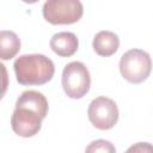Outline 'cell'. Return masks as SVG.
Returning a JSON list of instances; mask_svg holds the SVG:
<instances>
[{
  "instance_id": "obj_1",
  "label": "cell",
  "mask_w": 153,
  "mask_h": 153,
  "mask_svg": "<svg viewBox=\"0 0 153 153\" xmlns=\"http://www.w3.org/2000/svg\"><path fill=\"white\" fill-rule=\"evenodd\" d=\"M48 100L43 93L27 90L20 93L11 117L13 131L22 137L36 135L42 127V121L48 114Z\"/></svg>"
},
{
  "instance_id": "obj_2",
  "label": "cell",
  "mask_w": 153,
  "mask_h": 153,
  "mask_svg": "<svg viewBox=\"0 0 153 153\" xmlns=\"http://www.w3.org/2000/svg\"><path fill=\"white\" fill-rule=\"evenodd\" d=\"M17 81L20 85H43L50 81L55 73L54 62L42 54H25L13 63Z\"/></svg>"
},
{
  "instance_id": "obj_3",
  "label": "cell",
  "mask_w": 153,
  "mask_h": 153,
  "mask_svg": "<svg viewBox=\"0 0 153 153\" xmlns=\"http://www.w3.org/2000/svg\"><path fill=\"white\" fill-rule=\"evenodd\" d=\"M152 71V59L142 49H130L126 51L120 60V72L122 76L131 82L140 84L145 81Z\"/></svg>"
},
{
  "instance_id": "obj_4",
  "label": "cell",
  "mask_w": 153,
  "mask_h": 153,
  "mask_svg": "<svg viewBox=\"0 0 153 153\" xmlns=\"http://www.w3.org/2000/svg\"><path fill=\"white\" fill-rule=\"evenodd\" d=\"M43 17L53 25H68L80 20L84 6L79 0H48L43 5Z\"/></svg>"
},
{
  "instance_id": "obj_5",
  "label": "cell",
  "mask_w": 153,
  "mask_h": 153,
  "mask_svg": "<svg viewBox=\"0 0 153 153\" xmlns=\"http://www.w3.org/2000/svg\"><path fill=\"white\" fill-rule=\"evenodd\" d=\"M62 87L65 93L73 99L82 98L90 90L91 76L87 67L80 61H73L62 71Z\"/></svg>"
},
{
  "instance_id": "obj_6",
  "label": "cell",
  "mask_w": 153,
  "mask_h": 153,
  "mask_svg": "<svg viewBox=\"0 0 153 153\" xmlns=\"http://www.w3.org/2000/svg\"><path fill=\"white\" fill-rule=\"evenodd\" d=\"M87 117L97 129H111L118 121L117 104L111 98L103 96L97 97L88 105Z\"/></svg>"
},
{
  "instance_id": "obj_7",
  "label": "cell",
  "mask_w": 153,
  "mask_h": 153,
  "mask_svg": "<svg viewBox=\"0 0 153 153\" xmlns=\"http://www.w3.org/2000/svg\"><path fill=\"white\" fill-rule=\"evenodd\" d=\"M50 48L51 50L61 57H69L74 55L79 47V39L75 33L69 31H61L50 38Z\"/></svg>"
},
{
  "instance_id": "obj_8",
  "label": "cell",
  "mask_w": 153,
  "mask_h": 153,
  "mask_svg": "<svg viewBox=\"0 0 153 153\" xmlns=\"http://www.w3.org/2000/svg\"><path fill=\"white\" fill-rule=\"evenodd\" d=\"M93 50L99 56H111L114 55L118 47H120V38L118 36L109 30H102L96 33L92 42Z\"/></svg>"
},
{
  "instance_id": "obj_9",
  "label": "cell",
  "mask_w": 153,
  "mask_h": 153,
  "mask_svg": "<svg viewBox=\"0 0 153 153\" xmlns=\"http://www.w3.org/2000/svg\"><path fill=\"white\" fill-rule=\"evenodd\" d=\"M20 49V39L16 32L1 30L0 32V57L1 60H11Z\"/></svg>"
},
{
  "instance_id": "obj_10",
  "label": "cell",
  "mask_w": 153,
  "mask_h": 153,
  "mask_svg": "<svg viewBox=\"0 0 153 153\" xmlns=\"http://www.w3.org/2000/svg\"><path fill=\"white\" fill-rule=\"evenodd\" d=\"M85 153H116V148L110 141L98 139L88 143L85 149Z\"/></svg>"
},
{
  "instance_id": "obj_11",
  "label": "cell",
  "mask_w": 153,
  "mask_h": 153,
  "mask_svg": "<svg viewBox=\"0 0 153 153\" xmlns=\"http://www.w3.org/2000/svg\"><path fill=\"white\" fill-rule=\"evenodd\" d=\"M124 153H153V145L149 142H136Z\"/></svg>"
}]
</instances>
